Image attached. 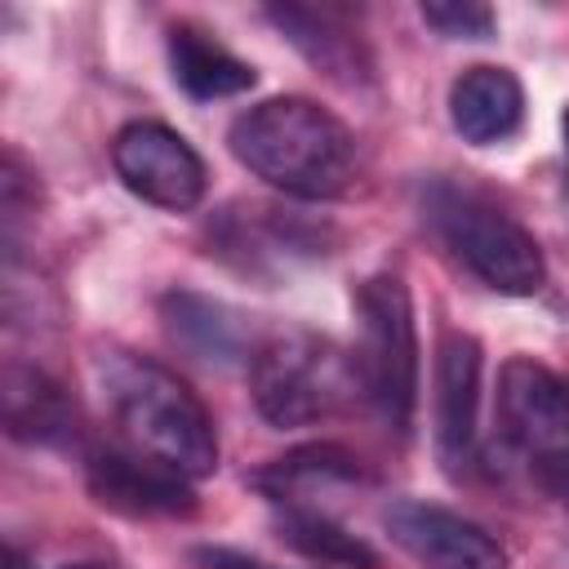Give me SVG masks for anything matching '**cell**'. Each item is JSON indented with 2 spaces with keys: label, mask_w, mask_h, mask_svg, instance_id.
<instances>
[{
  "label": "cell",
  "mask_w": 569,
  "mask_h": 569,
  "mask_svg": "<svg viewBox=\"0 0 569 569\" xmlns=\"http://www.w3.org/2000/svg\"><path fill=\"white\" fill-rule=\"evenodd\" d=\"M560 498H565V507H569V485H565V489H560Z\"/></svg>",
  "instance_id": "cell-24"
},
{
  "label": "cell",
  "mask_w": 569,
  "mask_h": 569,
  "mask_svg": "<svg viewBox=\"0 0 569 569\" xmlns=\"http://www.w3.org/2000/svg\"><path fill=\"white\" fill-rule=\"evenodd\" d=\"M0 405H4V431L22 445L58 449L80 436V409L71 391L40 365L9 360L0 373Z\"/></svg>",
  "instance_id": "cell-13"
},
{
  "label": "cell",
  "mask_w": 569,
  "mask_h": 569,
  "mask_svg": "<svg viewBox=\"0 0 569 569\" xmlns=\"http://www.w3.org/2000/svg\"><path fill=\"white\" fill-rule=\"evenodd\" d=\"M382 529L422 569H507V551L485 525L422 498L387 502Z\"/></svg>",
  "instance_id": "cell-10"
},
{
  "label": "cell",
  "mask_w": 569,
  "mask_h": 569,
  "mask_svg": "<svg viewBox=\"0 0 569 569\" xmlns=\"http://www.w3.org/2000/svg\"><path fill=\"white\" fill-rule=\"evenodd\" d=\"M89 493L120 516L133 520H164V516H191L196 511V493L191 480L182 471H173L169 462L142 453V449H98L84 467Z\"/></svg>",
  "instance_id": "cell-11"
},
{
  "label": "cell",
  "mask_w": 569,
  "mask_h": 569,
  "mask_svg": "<svg viewBox=\"0 0 569 569\" xmlns=\"http://www.w3.org/2000/svg\"><path fill=\"white\" fill-rule=\"evenodd\" d=\"M449 120L462 142L498 147L525 124V84L498 62H476L449 89Z\"/></svg>",
  "instance_id": "cell-14"
},
{
  "label": "cell",
  "mask_w": 569,
  "mask_h": 569,
  "mask_svg": "<svg viewBox=\"0 0 569 569\" xmlns=\"http://www.w3.org/2000/svg\"><path fill=\"white\" fill-rule=\"evenodd\" d=\"M111 164L138 200L169 209V213L196 209L204 200V187H209L200 151L178 129H169L160 120L124 124L111 142Z\"/></svg>",
  "instance_id": "cell-8"
},
{
  "label": "cell",
  "mask_w": 569,
  "mask_h": 569,
  "mask_svg": "<svg viewBox=\"0 0 569 569\" xmlns=\"http://www.w3.org/2000/svg\"><path fill=\"white\" fill-rule=\"evenodd\" d=\"M191 565L196 569H280V565H267V560H258L249 551H236V547H196Z\"/></svg>",
  "instance_id": "cell-21"
},
{
  "label": "cell",
  "mask_w": 569,
  "mask_h": 569,
  "mask_svg": "<svg viewBox=\"0 0 569 569\" xmlns=\"http://www.w3.org/2000/svg\"><path fill=\"white\" fill-rule=\"evenodd\" d=\"M98 378L133 449L169 462L187 480H204L218 471V427L200 396L173 369L151 356L111 347L98 356Z\"/></svg>",
  "instance_id": "cell-2"
},
{
  "label": "cell",
  "mask_w": 569,
  "mask_h": 569,
  "mask_svg": "<svg viewBox=\"0 0 569 569\" xmlns=\"http://www.w3.org/2000/svg\"><path fill=\"white\" fill-rule=\"evenodd\" d=\"M422 22L431 31H440L445 40H489L498 18L489 4H476V0H431L418 9Z\"/></svg>",
  "instance_id": "cell-20"
},
{
  "label": "cell",
  "mask_w": 569,
  "mask_h": 569,
  "mask_svg": "<svg viewBox=\"0 0 569 569\" xmlns=\"http://www.w3.org/2000/svg\"><path fill=\"white\" fill-rule=\"evenodd\" d=\"M249 391L271 427H311L333 418L356 391V360L316 329H284L253 347Z\"/></svg>",
  "instance_id": "cell-5"
},
{
  "label": "cell",
  "mask_w": 569,
  "mask_h": 569,
  "mask_svg": "<svg viewBox=\"0 0 569 569\" xmlns=\"http://www.w3.org/2000/svg\"><path fill=\"white\" fill-rule=\"evenodd\" d=\"M36 213V173H27L18 151H4L0 164V222H4V249H18L22 222Z\"/></svg>",
  "instance_id": "cell-19"
},
{
  "label": "cell",
  "mask_w": 569,
  "mask_h": 569,
  "mask_svg": "<svg viewBox=\"0 0 569 569\" xmlns=\"http://www.w3.org/2000/svg\"><path fill=\"white\" fill-rule=\"evenodd\" d=\"M498 431L520 462L560 493L569 485V382L529 356L498 369Z\"/></svg>",
  "instance_id": "cell-6"
},
{
  "label": "cell",
  "mask_w": 569,
  "mask_h": 569,
  "mask_svg": "<svg viewBox=\"0 0 569 569\" xmlns=\"http://www.w3.org/2000/svg\"><path fill=\"white\" fill-rule=\"evenodd\" d=\"M267 18L329 80H338L347 89H360V84L373 80V58H369L356 22L342 9H329V4H271Z\"/></svg>",
  "instance_id": "cell-12"
},
{
  "label": "cell",
  "mask_w": 569,
  "mask_h": 569,
  "mask_svg": "<svg viewBox=\"0 0 569 569\" xmlns=\"http://www.w3.org/2000/svg\"><path fill=\"white\" fill-rule=\"evenodd\" d=\"M160 320L178 347H187L196 360H209V365H231L240 356H253L258 347L249 342V320L236 307L191 289H169L160 298Z\"/></svg>",
  "instance_id": "cell-15"
},
{
  "label": "cell",
  "mask_w": 569,
  "mask_h": 569,
  "mask_svg": "<svg viewBox=\"0 0 569 569\" xmlns=\"http://www.w3.org/2000/svg\"><path fill=\"white\" fill-rule=\"evenodd\" d=\"M231 156L293 200H333L351 187L356 138L320 102L284 93L240 111L227 129Z\"/></svg>",
  "instance_id": "cell-1"
},
{
  "label": "cell",
  "mask_w": 569,
  "mask_h": 569,
  "mask_svg": "<svg viewBox=\"0 0 569 569\" xmlns=\"http://www.w3.org/2000/svg\"><path fill=\"white\" fill-rule=\"evenodd\" d=\"M560 129H565V169H569V107H565V116H560Z\"/></svg>",
  "instance_id": "cell-22"
},
{
  "label": "cell",
  "mask_w": 569,
  "mask_h": 569,
  "mask_svg": "<svg viewBox=\"0 0 569 569\" xmlns=\"http://www.w3.org/2000/svg\"><path fill=\"white\" fill-rule=\"evenodd\" d=\"M356 311V382L369 409L400 440L418 413V325L400 276L373 271L351 293Z\"/></svg>",
  "instance_id": "cell-4"
},
{
  "label": "cell",
  "mask_w": 569,
  "mask_h": 569,
  "mask_svg": "<svg viewBox=\"0 0 569 569\" xmlns=\"http://www.w3.org/2000/svg\"><path fill=\"white\" fill-rule=\"evenodd\" d=\"M422 218L436 240L493 293L529 298L547 284V258L525 222H516L485 191H471L449 178L422 187Z\"/></svg>",
  "instance_id": "cell-3"
},
{
  "label": "cell",
  "mask_w": 569,
  "mask_h": 569,
  "mask_svg": "<svg viewBox=\"0 0 569 569\" xmlns=\"http://www.w3.org/2000/svg\"><path fill=\"white\" fill-rule=\"evenodd\" d=\"M276 538L293 547L307 560L338 565V569H378V556L365 538H356L347 525H338L329 511L311 502H284L276 507Z\"/></svg>",
  "instance_id": "cell-18"
},
{
  "label": "cell",
  "mask_w": 569,
  "mask_h": 569,
  "mask_svg": "<svg viewBox=\"0 0 569 569\" xmlns=\"http://www.w3.org/2000/svg\"><path fill=\"white\" fill-rule=\"evenodd\" d=\"M169 71H173V84L196 102L236 98L258 80L244 58H236L227 44H218L209 31L191 22L169 27Z\"/></svg>",
  "instance_id": "cell-16"
},
{
  "label": "cell",
  "mask_w": 569,
  "mask_h": 569,
  "mask_svg": "<svg viewBox=\"0 0 569 569\" xmlns=\"http://www.w3.org/2000/svg\"><path fill=\"white\" fill-rule=\"evenodd\" d=\"M67 569H102V565H67Z\"/></svg>",
  "instance_id": "cell-23"
},
{
  "label": "cell",
  "mask_w": 569,
  "mask_h": 569,
  "mask_svg": "<svg viewBox=\"0 0 569 569\" xmlns=\"http://www.w3.org/2000/svg\"><path fill=\"white\" fill-rule=\"evenodd\" d=\"M249 480H253V489L262 498H271L276 507H284V502H307L316 489L356 485V480H365V467H360V458L351 449L320 440V445H298V449L271 458Z\"/></svg>",
  "instance_id": "cell-17"
},
{
  "label": "cell",
  "mask_w": 569,
  "mask_h": 569,
  "mask_svg": "<svg viewBox=\"0 0 569 569\" xmlns=\"http://www.w3.org/2000/svg\"><path fill=\"white\" fill-rule=\"evenodd\" d=\"M325 244H329L325 227H316L289 209L258 204V200L227 204L209 227V253H218L240 276H258V280L289 276L293 262L320 258Z\"/></svg>",
  "instance_id": "cell-7"
},
{
  "label": "cell",
  "mask_w": 569,
  "mask_h": 569,
  "mask_svg": "<svg viewBox=\"0 0 569 569\" xmlns=\"http://www.w3.org/2000/svg\"><path fill=\"white\" fill-rule=\"evenodd\" d=\"M480 342L462 329H445L431 369V436L449 476L471 471L480 453Z\"/></svg>",
  "instance_id": "cell-9"
}]
</instances>
